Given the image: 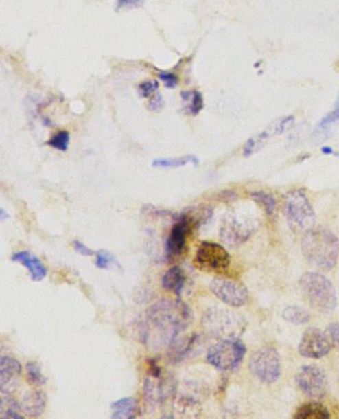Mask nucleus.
I'll return each instance as SVG.
<instances>
[{"instance_id":"obj_32","label":"nucleus","mask_w":339,"mask_h":419,"mask_svg":"<svg viewBox=\"0 0 339 419\" xmlns=\"http://www.w3.org/2000/svg\"><path fill=\"white\" fill-rule=\"evenodd\" d=\"M339 120V95L338 98V101L336 103V107H334V110L332 111L330 114L327 115L325 119L321 121L320 126H327L329 124L334 123V122L338 121Z\"/></svg>"},{"instance_id":"obj_11","label":"nucleus","mask_w":339,"mask_h":419,"mask_svg":"<svg viewBox=\"0 0 339 419\" xmlns=\"http://www.w3.org/2000/svg\"><path fill=\"white\" fill-rule=\"evenodd\" d=\"M301 392L314 400H321L327 394V380L325 372L318 365H303L296 376Z\"/></svg>"},{"instance_id":"obj_14","label":"nucleus","mask_w":339,"mask_h":419,"mask_svg":"<svg viewBox=\"0 0 339 419\" xmlns=\"http://www.w3.org/2000/svg\"><path fill=\"white\" fill-rule=\"evenodd\" d=\"M21 376V363L11 356H2L0 361V389L2 394H10L16 390Z\"/></svg>"},{"instance_id":"obj_5","label":"nucleus","mask_w":339,"mask_h":419,"mask_svg":"<svg viewBox=\"0 0 339 419\" xmlns=\"http://www.w3.org/2000/svg\"><path fill=\"white\" fill-rule=\"evenodd\" d=\"M202 225V218L194 208L178 217L166 239L165 253L168 261H174L185 253L188 236L192 230Z\"/></svg>"},{"instance_id":"obj_36","label":"nucleus","mask_w":339,"mask_h":419,"mask_svg":"<svg viewBox=\"0 0 339 419\" xmlns=\"http://www.w3.org/2000/svg\"><path fill=\"white\" fill-rule=\"evenodd\" d=\"M150 374H152L150 376H152V378H159V376H161V367L157 365L156 361H150Z\"/></svg>"},{"instance_id":"obj_28","label":"nucleus","mask_w":339,"mask_h":419,"mask_svg":"<svg viewBox=\"0 0 339 419\" xmlns=\"http://www.w3.org/2000/svg\"><path fill=\"white\" fill-rule=\"evenodd\" d=\"M159 87V83L155 80H150V81L143 82L139 85V94L143 98H150L154 96Z\"/></svg>"},{"instance_id":"obj_35","label":"nucleus","mask_w":339,"mask_h":419,"mask_svg":"<svg viewBox=\"0 0 339 419\" xmlns=\"http://www.w3.org/2000/svg\"><path fill=\"white\" fill-rule=\"evenodd\" d=\"M163 107V100L161 94L154 95L150 102V109L152 111H161Z\"/></svg>"},{"instance_id":"obj_31","label":"nucleus","mask_w":339,"mask_h":419,"mask_svg":"<svg viewBox=\"0 0 339 419\" xmlns=\"http://www.w3.org/2000/svg\"><path fill=\"white\" fill-rule=\"evenodd\" d=\"M159 77L165 83V87L168 89H174L178 83V78L174 73L163 71V72L159 73Z\"/></svg>"},{"instance_id":"obj_4","label":"nucleus","mask_w":339,"mask_h":419,"mask_svg":"<svg viewBox=\"0 0 339 419\" xmlns=\"http://www.w3.org/2000/svg\"><path fill=\"white\" fill-rule=\"evenodd\" d=\"M281 210L292 231L307 234L316 225V212L301 190H291L283 195Z\"/></svg>"},{"instance_id":"obj_19","label":"nucleus","mask_w":339,"mask_h":419,"mask_svg":"<svg viewBox=\"0 0 339 419\" xmlns=\"http://www.w3.org/2000/svg\"><path fill=\"white\" fill-rule=\"evenodd\" d=\"M110 409H112V418L132 419L136 418L139 405L136 398H124L114 401L110 405Z\"/></svg>"},{"instance_id":"obj_30","label":"nucleus","mask_w":339,"mask_h":419,"mask_svg":"<svg viewBox=\"0 0 339 419\" xmlns=\"http://www.w3.org/2000/svg\"><path fill=\"white\" fill-rule=\"evenodd\" d=\"M332 347L336 348L339 352V323L330 324L327 330Z\"/></svg>"},{"instance_id":"obj_9","label":"nucleus","mask_w":339,"mask_h":419,"mask_svg":"<svg viewBox=\"0 0 339 419\" xmlns=\"http://www.w3.org/2000/svg\"><path fill=\"white\" fill-rule=\"evenodd\" d=\"M205 321L206 327L221 340L239 338L246 328L242 317L227 310H212L206 316Z\"/></svg>"},{"instance_id":"obj_23","label":"nucleus","mask_w":339,"mask_h":419,"mask_svg":"<svg viewBox=\"0 0 339 419\" xmlns=\"http://www.w3.org/2000/svg\"><path fill=\"white\" fill-rule=\"evenodd\" d=\"M1 400V405H0V418H12V419H23L19 414V410L21 407L19 405L16 400L11 398L10 394H5Z\"/></svg>"},{"instance_id":"obj_20","label":"nucleus","mask_w":339,"mask_h":419,"mask_svg":"<svg viewBox=\"0 0 339 419\" xmlns=\"http://www.w3.org/2000/svg\"><path fill=\"white\" fill-rule=\"evenodd\" d=\"M296 419H329L330 412L323 403L318 401H309L303 403L294 414Z\"/></svg>"},{"instance_id":"obj_18","label":"nucleus","mask_w":339,"mask_h":419,"mask_svg":"<svg viewBox=\"0 0 339 419\" xmlns=\"http://www.w3.org/2000/svg\"><path fill=\"white\" fill-rule=\"evenodd\" d=\"M185 271L179 266L170 268L163 276V289L174 293L177 297L181 296V293L185 289Z\"/></svg>"},{"instance_id":"obj_8","label":"nucleus","mask_w":339,"mask_h":419,"mask_svg":"<svg viewBox=\"0 0 339 419\" xmlns=\"http://www.w3.org/2000/svg\"><path fill=\"white\" fill-rule=\"evenodd\" d=\"M249 367L252 374L262 383H276L281 374L280 354L276 348L266 346L253 354Z\"/></svg>"},{"instance_id":"obj_37","label":"nucleus","mask_w":339,"mask_h":419,"mask_svg":"<svg viewBox=\"0 0 339 419\" xmlns=\"http://www.w3.org/2000/svg\"><path fill=\"white\" fill-rule=\"evenodd\" d=\"M8 217H10V215L6 214L5 210H1V212H0V220L3 221L4 219L8 218Z\"/></svg>"},{"instance_id":"obj_1","label":"nucleus","mask_w":339,"mask_h":419,"mask_svg":"<svg viewBox=\"0 0 339 419\" xmlns=\"http://www.w3.org/2000/svg\"><path fill=\"white\" fill-rule=\"evenodd\" d=\"M148 317L172 343L191 323L192 312L183 301L161 300L148 309Z\"/></svg>"},{"instance_id":"obj_34","label":"nucleus","mask_w":339,"mask_h":419,"mask_svg":"<svg viewBox=\"0 0 339 419\" xmlns=\"http://www.w3.org/2000/svg\"><path fill=\"white\" fill-rule=\"evenodd\" d=\"M143 1V0H117V10L135 8V6L139 5Z\"/></svg>"},{"instance_id":"obj_33","label":"nucleus","mask_w":339,"mask_h":419,"mask_svg":"<svg viewBox=\"0 0 339 419\" xmlns=\"http://www.w3.org/2000/svg\"><path fill=\"white\" fill-rule=\"evenodd\" d=\"M73 247H74V249L76 250L78 253L83 255V256H92V255L95 254V252L87 247L85 244L80 242V241L78 240L73 242Z\"/></svg>"},{"instance_id":"obj_10","label":"nucleus","mask_w":339,"mask_h":419,"mask_svg":"<svg viewBox=\"0 0 339 419\" xmlns=\"http://www.w3.org/2000/svg\"><path fill=\"white\" fill-rule=\"evenodd\" d=\"M194 262L203 271L222 273L229 268L231 257L220 244L204 241L197 249Z\"/></svg>"},{"instance_id":"obj_17","label":"nucleus","mask_w":339,"mask_h":419,"mask_svg":"<svg viewBox=\"0 0 339 419\" xmlns=\"http://www.w3.org/2000/svg\"><path fill=\"white\" fill-rule=\"evenodd\" d=\"M47 398L41 390H31L23 396L21 409L30 418H38L45 411Z\"/></svg>"},{"instance_id":"obj_15","label":"nucleus","mask_w":339,"mask_h":419,"mask_svg":"<svg viewBox=\"0 0 339 419\" xmlns=\"http://www.w3.org/2000/svg\"><path fill=\"white\" fill-rule=\"evenodd\" d=\"M292 123H294V117H285V119L281 120V121L272 124L271 127L266 128V130L264 131V132L260 133V134L251 137V139L247 141V144H246L245 148H244V155H245L246 157H249L254 154V152H258V150H260L261 148L268 143V141L274 136V135L283 134L285 131L291 128Z\"/></svg>"},{"instance_id":"obj_25","label":"nucleus","mask_w":339,"mask_h":419,"mask_svg":"<svg viewBox=\"0 0 339 419\" xmlns=\"http://www.w3.org/2000/svg\"><path fill=\"white\" fill-rule=\"evenodd\" d=\"M188 163H194V165L198 163V159L194 156H186L181 157H175V159H155L152 166L154 168H180V166H186Z\"/></svg>"},{"instance_id":"obj_7","label":"nucleus","mask_w":339,"mask_h":419,"mask_svg":"<svg viewBox=\"0 0 339 419\" xmlns=\"http://www.w3.org/2000/svg\"><path fill=\"white\" fill-rule=\"evenodd\" d=\"M258 225V219L251 212L228 214L221 226V239L230 246L241 245L256 231Z\"/></svg>"},{"instance_id":"obj_26","label":"nucleus","mask_w":339,"mask_h":419,"mask_svg":"<svg viewBox=\"0 0 339 419\" xmlns=\"http://www.w3.org/2000/svg\"><path fill=\"white\" fill-rule=\"evenodd\" d=\"M183 99L187 102V112L189 114H198L203 109V98L200 93L197 91H188V92H183L181 94Z\"/></svg>"},{"instance_id":"obj_38","label":"nucleus","mask_w":339,"mask_h":419,"mask_svg":"<svg viewBox=\"0 0 339 419\" xmlns=\"http://www.w3.org/2000/svg\"><path fill=\"white\" fill-rule=\"evenodd\" d=\"M336 156L339 157V152L338 154H336Z\"/></svg>"},{"instance_id":"obj_2","label":"nucleus","mask_w":339,"mask_h":419,"mask_svg":"<svg viewBox=\"0 0 339 419\" xmlns=\"http://www.w3.org/2000/svg\"><path fill=\"white\" fill-rule=\"evenodd\" d=\"M301 251L312 265L323 271H330L338 263L339 241L327 228H312L303 237Z\"/></svg>"},{"instance_id":"obj_3","label":"nucleus","mask_w":339,"mask_h":419,"mask_svg":"<svg viewBox=\"0 0 339 419\" xmlns=\"http://www.w3.org/2000/svg\"><path fill=\"white\" fill-rule=\"evenodd\" d=\"M301 288L312 308L320 313L334 311L338 298L334 285L325 275L307 272L301 277Z\"/></svg>"},{"instance_id":"obj_29","label":"nucleus","mask_w":339,"mask_h":419,"mask_svg":"<svg viewBox=\"0 0 339 419\" xmlns=\"http://www.w3.org/2000/svg\"><path fill=\"white\" fill-rule=\"evenodd\" d=\"M112 255L105 250H101L96 254V266L99 269L106 270L110 268V264L113 263Z\"/></svg>"},{"instance_id":"obj_22","label":"nucleus","mask_w":339,"mask_h":419,"mask_svg":"<svg viewBox=\"0 0 339 419\" xmlns=\"http://www.w3.org/2000/svg\"><path fill=\"white\" fill-rule=\"evenodd\" d=\"M251 197L253 201L260 206L266 214L269 215L274 214L277 208V201L274 195L264 190H257L252 192Z\"/></svg>"},{"instance_id":"obj_16","label":"nucleus","mask_w":339,"mask_h":419,"mask_svg":"<svg viewBox=\"0 0 339 419\" xmlns=\"http://www.w3.org/2000/svg\"><path fill=\"white\" fill-rule=\"evenodd\" d=\"M11 260L13 262L20 263L21 265L25 266L30 271L31 280L34 281V282H40L47 276V268L42 263L38 257L30 254V252H17V253L12 255Z\"/></svg>"},{"instance_id":"obj_27","label":"nucleus","mask_w":339,"mask_h":419,"mask_svg":"<svg viewBox=\"0 0 339 419\" xmlns=\"http://www.w3.org/2000/svg\"><path fill=\"white\" fill-rule=\"evenodd\" d=\"M70 144V134L67 131H60L56 134L53 135L51 139L47 141V145L52 146L55 150H58L60 152H66Z\"/></svg>"},{"instance_id":"obj_39","label":"nucleus","mask_w":339,"mask_h":419,"mask_svg":"<svg viewBox=\"0 0 339 419\" xmlns=\"http://www.w3.org/2000/svg\"><path fill=\"white\" fill-rule=\"evenodd\" d=\"M338 383H339V376H338Z\"/></svg>"},{"instance_id":"obj_21","label":"nucleus","mask_w":339,"mask_h":419,"mask_svg":"<svg viewBox=\"0 0 339 419\" xmlns=\"http://www.w3.org/2000/svg\"><path fill=\"white\" fill-rule=\"evenodd\" d=\"M283 318L294 325H305L310 321V314L299 306H290L283 311Z\"/></svg>"},{"instance_id":"obj_12","label":"nucleus","mask_w":339,"mask_h":419,"mask_svg":"<svg viewBox=\"0 0 339 419\" xmlns=\"http://www.w3.org/2000/svg\"><path fill=\"white\" fill-rule=\"evenodd\" d=\"M210 291L221 302L233 308L242 307L249 300V293L245 285L231 279H214L210 283Z\"/></svg>"},{"instance_id":"obj_13","label":"nucleus","mask_w":339,"mask_h":419,"mask_svg":"<svg viewBox=\"0 0 339 419\" xmlns=\"http://www.w3.org/2000/svg\"><path fill=\"white\" fill-rule=\"evenodd\" d=\"M331 348L332 343L327 332H323L318 328H309L301 337L299 352L305 358L318 360L327 356L331 351Z\"/></svg>"},{"instance_id":"obj_24","label":"nucleus","mask_w":339,"mask_h":419,"mask_svg":"<svg viewBox=\"0 0 339 419\" xmlns=\"http://www.w3.org/2000/svg\"><path fill=\"white\" fill-rule=\"evenodd\" d=\"M25 371L26 380L33 387H41V385H45L46 381H47V378L42 374L41 367H39L38 363H34V361L27 363Z\"/></svg>"},{"instance_id":"obj_6","label":"nucleus","mask_w":339,"mask_h":419,"mask_svg":"<svg viewBox=\"0 0 339 419\" xmlns=\"http://www.w3.org/2000/svg\"><path fill=\"white\" fill-rule=\"evenodd\" d=\"M246 351L240 339H226L208 350L206 361L219 371H234L242 363Z\"/></svg>"}]
</instances>
